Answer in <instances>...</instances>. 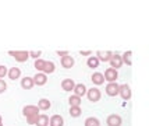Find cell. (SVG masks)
I'll list each match as a JSON object with an SVG mask.
<instances>
[{
	"instance_id": "cell-28",
	"label": "cell",
	"mask_w": 149,
	"mask_h": 126,
	"mask_svg": "<svg viewBox=\"0 0 149 126\" xmlns=\"http://www.w3.org/2000/svg\"><path fill=\"white\" fill-rule=\"evenodd\" d=\"M40 55H42L40 51H31V52H29V58H33V59L36 60L40 58Z\"/></svg>"
},
{
	"instance_id": "cell-23",
	"label": "cell",
	"mask_w": 149,
	"mask_h": 126,
	"mask_svg": "<svg viewBox=\"0 0 149 126\" xmlns=\"http://www.w3.org/2000/svg\"><path fill=\"white\" fill-rule=\"evenodd\" d=\"M81 113H82L81 106H70V116L78 118V116H81Z\"/></svg>"
},
{
	"instance_id": "cell-16",
	"label": "cell",
	"mask_w": 149,
	"mask_h": 126,
	"mask_svg": "<svg viewBox=\"0 0 149 126\" xmlns=\"http://www.w3.org/2000/svg\"><path fill=\"white\" fill-rule=\"evenodd\" d=\"M72 91L75 93L74 95H77V97L81 98V97H84L85 94H86V87H85L82 83H79V84H75V87H74V90H72Z\"/></svg>"
},
{
	"instance_id": "cell-6",
	"label": "cell",
	"mask_w": 149,
	"mask_h": 126,
	"mask_svg": "<svg viewBox=\"0 0 149 126\" xmlns=\"http://www.w3.org/2000/svg\"><path fill=\"white\" fill-rule=\"evenodd\" d=\"M118 84H117L116 81L114 83H109L107 86H106V94L109 95V97H116L118 95Z\"/></svg>"
},
{
	"instance_id": "cell-33",
	"label": "cell",
	"mask_w": 149,
	"mask_h": 126,
	"mask_svg": "<svg viewBox=\"0 0 149 126\" xmlns=\"http://www.w3.org/2000/svg\"><path fill=\"white\" fill-rule=\"evenodd\" d=\"M0 123H1V115H0Z\"/></svg>"
},
{
	"instance_id": "cell-13",
	"label": "cell",
	"mask_w": 149,
	"mask_h": 126,
	"mask_svg": "<svg viewBox=\"0 0 149 126\" xmlns=\"http://www.w3.org/2000/svg\"><path fill=\"white\" fill-rule=\"evenodd\" d=\"M35 86V83H33V79L32 77H22V80H21V87L24 88V90H31L32 87Z\"/></svg>"
},
{
	"instance_id": "cell-27",
	"label": "cell",
	"mask_w": 149,
	"mask_h": 126,
	"mask_svg": "<svg viewBox=\"0 0 149 126\" xmlns=\"http://www.w3.org/2000/svg\"><path fill=\"white\" fill-rule=\"evenodd\" d=\"M39 118V113H35V115H31V116H26V122L29 123V125H35L36 123V120Z\"/></svg>"
},
{
	"instance_id": "cell-25",
	"label": "cell",
	"mask_w": 149,
	"mask_h": 126,
	"mask_svg": "<svg viewBox=\"0 0 149 126\" xmlns=\"http://www.w3.org/2000/svg\"><path fill=\"white\" fill-rule=\"evenodd\" d=\"M85 126H100L97 118H88L85 120Z\"/></svg>"
},
{
	"instance_id": "cell-34",
	"label": "cell",
	"mask_w": 149,
	"mask_h": 126,
	"mask_svg": "<svg viewBox=\"0 0 149 126\" xmlns=\"http://www.w3.org/2000/svg\"><path fill=\"white\" fill-rule=\"evenodd\" d=\"M0 126H3V125H1V123H0Z\"/></svg>"
},
{
	"instance_id": "cell-20",
	"label": "cell",
	"mask_w": 149,
	"mask_h": 126,
	"mask_svg": "<svg viewBox=\"0 0 149 126\" xmlns=\"http://www.w3.org/2000/svg\"><path fill=\"white\" fill-rule=\"evenodd\" d=\"M99 59H97L96 56H89L88 59H86V65H88V67H91V69H96L97 66H99Z\"/></svg>"
},
{
	"instance_id": "cell-5",
	"label": "cell",
	"mask_w": 149,
	"mask_h": 126,
	"mask_svg": "<svg viewBox=\"0 0 149 126\" xmlns=\"http://www.w3.org/2000/svg\"><path fill=\"white\" fill-rule=\"evenodd\" d=\"M86 97H88V100L91 102H97L100 100L102 94H100V91L97 88H91V90H86Z\"/></svg>"
},
{
	"instance_id": "cell-30",
	"label": "cell",
	"mask_w": 149,
	"mask_h": 126,
	"mask_svg": "<svg viewBox=\"0 0 149 126\" xmlns=\"http://www.w3.org/2000/svg\"><path fill=\"white\" fill-rule=\"evenodd\" d=\"M6 90H7V83L4 81V80H1V79H0V94H1V93H4Z\"/></svg>"
},
{
	"instance_id": "cell-3",
	"label": "cell",
	"mask_w": 149,
	"mask_h": 126,
	"mask_svg": "<svg viewBox=\"0 0 149 126\" xmlns=\"http://www.w3.org/2000/svg\"><path fill=\"white\" fill-rule=\"evenodd\" d=\"M103 77L106 81H109V83H114L117 80V77H118V73H117L116 69H111V67H109V69H106L104 70V74Z\"/></svg>"
},
{
	"instance_id": "cell-14",
	"label": "cell",
	"mask_w": 149,
	"mask_h": 126,
	"mask_svg": "<svg viewBox=\"0 0 149 126\" xmlns=\"http://www.w3.org/2000/svg\"><path fill=\"white\" fill-rule=\"evenodd\" d=\"M39 111H47V109H50V106H52V102L47 100V98H40L38 101V105Z\"/></svg>"
},
{
	"instance_id": "cell-15",
	"label": "cell",
	"mask_w": 149,
	"mask_h": 126,
	"mask_svg": "<svg viewBox=\"0 0 149 126\" xmlns=\"http://www.w3.org/2000/svg\"><path fill=\"white\" fill-rule=\"evenodd\" d=\"M49 125L50 126H63L64 125V119L61 118V115H53L49 119Z\"/></svg>"
},
{
	"instance_id": "cell-22",
	"label": "cell",
	"mask_w": 149,
	"mask_h": 126,
	"mask_svg": "<svg viewBox=\"0 0 149 126\" xmlns=\"http://www.w3.org/2000/svg\"><path fill=\"white\" fill-rule=\"evenodd\" d=\"M131 58H132V52H131V51H127V52H124V55L121 56V59H123V63H125L127 66H131V65H132V60H131Z\"/></svg>"
},
{
	"instance_id": "cell-17",
	"label": "cell",
	"mask_w": 149,
	"mask_h": 126,
	"mask_svg": "<svg viewBox=\"0 0 149 126\" xmlns=\"http://www.w3.org/2000/svg\"><path fill=\"white\" fill-rule=\"evenodd\" d=\"M7 74H8V79L10 80H17L21 77V70L18 67H11V69H8Z\"/></svg>"
},
{
	"instance_id": "cell-11",
	"label": "cell",
	"mask_w": 149,
	"mask_h": 126,
	"mask_svg": "<svg viewBox=\"0 0 149 126\" xmlns=\"http://www.w3.org/2000/svg\"><path fill=\"white\" fill-rule=\"evenodd\" d=\"M60 63H61V66L64 67V69H71V67L74 66V63H75V60H74L72 56L67 55V56H64V58L60 59Z\"/></svg>"
},
{
	"instance_id": "cell-21",
	"label": "cell",
	"mask_w": 149,
	"mask_h": 126,
	"mask_svg": "<svg viewBox=\"0 0 149 126\" xmlns=\"http://www.w3.org/2000/svg\"><path fill=\"white\" fill-rule=\"evenodd\" d=\"M35 125L36 126H49V116H47V115H39V118Z\"/></svg>"
},
{
	"instance_id": "cell-8",
	"label": "cell",
	"mask_w": 149,
	"mask_h": 126,
	"mask_svg": "<svg viewBox=\"0 0 149 126\" xmlns=\"http://www.w3.org/2000/svg\"><path fill=\"white\" fill-rule=\"evenodd\" d=\"M33 79V83H35V86H45L46 81H47V76L45 73H36L35 76L32 77Z\"/></svg>"
},
{
	"instance_id": "cell-24",
	"label": "cell",
	"mask_w": 149,
	"mask_h": 126,
	"mask_svg": "<svg viewBox=\"0 0 149 126\" xmlns=\"http://www.w3.org/2000/svg\"><path fill=\"white\" fill-rule=\"evenodd\" d=\"M68 102H70L71 106H79L81 105V98L77 97V95H71V97L68 98Z\"/></svg>"
},
{
	"instance_id": "cell-1",
	"label": "cell",
	"mask_w": 149,
	"mask_h": 126,
	"mask_svg": "<svg viewBox=\"0 0 149 126\" xmlns=\"http://www.w3.org/2000/svg\"><path fill=\"white\" fill-rule=\"evenodd\" d=\"M8 55L14 58V59L19 62V63H22V62H26L28 58H29V52H26V51H10Z\"/></svg>"
},
{
	"instance_id": "cell-2",
	"label": "cell",
	"mask_w": 149,
	"mask_h": 126,
	"mask_svg": "<svg viewBox=\"0 0 149 126\" xmlns=\"http://www.w3.org/2000/svg\"><path fill=\"white\" fill-rule=\"evenodd\" d=\"M118 95L123 98L124 101H128L131 100V88L128 84H121V86L118 87Z\"/></svg>"
},
{
	"instance_id": "cell-18",
	"label": "cell",
	"mask_w": 149,
	"mask_h": 126,
	"mask_svg": "<svg viewBox=\"0 0 149 126\" xmlns=\"http://www.w3.org/2000/svg\"><path fill=\"white\" fill-rule=\"evenodd\" d=\"M91 80H92V83H93V84H96V86H102V84L104 83V77H103V74H102V73H99V72H96V73H93V74H92Z\"/></svg>"
},
{
	"instance_id": "cell-31",
	"label": "cell",
	"mask_w": 149,
	"mask_h": 126,
	"mask_svg": "<svg viewBox=\"0 0 149 126\" xmlns=\"http://www.w3.org/2000/svg\"><path fill=\"white\" fill-rule=\"evenodd\" d=\"M56 53H57L60 58H64V56H67V55H70V53H68V51H57Z\"/></svg>"
},
{
	"instance_id": "cell-26",
	"label": "cell",
	"mask_w": 149,
	"mask_h": 126,
	"mask_svg": "<svg viewBox=\"0 0 149 126\" xmlns=\"http://www.w3.org/2000/svg\"><path fill=\"white\" fill-rule=\"evenodd\" d=\"M43 65H45V60H42V59L35 60V69L39 70V73H42V70H43Z\"/></svg>"
},
{
	"instance_id": "cell-19",
	"label": "cell",
	"mask_w": 149,
	"mask_h": 126,
	"mask_svg": "<svg viewBox=\"0 0 149 126\" xmlns=\"http://www.w3.org/2000/svg\"><path fill=\"white\" fill-rule=\"evenodd\" d=\"M54 69H56V66H54V63H53V62H46L45 60V65H43V70H42V73L52 74L53 72H54Z\"/></svg>"
},
{
	"instance_id": "cell-7",
	"label": "cell",
	"mask_w": 149,
	"mask_h": 126,
	"mask_svg": "<svg viewBox=\"0 0 149 126\" xmlns=\"http://www.w3.org/2000/svg\"><path fill=\"white\" fill-rule=\"evenodd\" d=\"M110 62V65H111V69H116V70H118L120 67L123 66V59H121V56L120 55H113L111 56V59L109 60Z\"/></svg>"
},
{
	"instance_id": "cell-10",
	"label": "cell",
	"mask_w": 149,
	"mask_h": 126,
	"mask_svg": "<svg viewBox=\"0 0 149 126\" xmlns=\"http://www.w3.org/2000/svg\"><path fill=\"white\" fill-rule=\"evenodd\" d=\"M113 56V53L110 51H97L96 52V58L99 59V62H109Z\"/></svg>"
},
{
	"instance_id": "cell-9",
	"label": "cell",
	"mask_w": 149,
	"mask_h": 126,
	"mask_svg": "<svg viewBox=\"0 0 149 126\" xmlns=\"http://www.w3.org/2000/svg\"><path fill=\"white\" fill-rule=\"evenodd\" d=\"M35 113H39V108L36 105H25L22 108V115L24 116H31V115H35Z\"/></svg>"
},
{
	"instance_id": "cell-12",
	"label": "cell",
	"mask_w": 149,
	"mask_h": 126,
	"mask_svg": "<svg viewBox=\"0 0 149 126\" xmlns=\"http://www.w3.org/2000/svg\"><path fill=\"white\" fill-rule=\"evenodd\" d=\"M74 87H75V83H74L72 79H64L61 81V88L64 91H67V93H71L72 90H74Z\"/></svg>"
},
{
	"instance_id": "cell-32",
	"label": "cell",
	"mask_w": 149,
	"mask_h": 126,
	"mask_svg": "<svg viewBox=\"0 0 149 126\" xmlns=\"http://www.w3.org/2000/svg\"><path fill=\"white\" fill-rule=\"evenodd\" d=\"M79 53H81V55H82V56H88V58H89V56H91V51H81V52H79Z\"/></svg>"
},
{
	"instance_id": "cell-29",
	"label": "cell",
	"mask_w": 149,
	"mask_h": 126,
	"mask_svg": "<svg viewBox=\"0 0 149 126\" xmlns=\"http://www.w3.org/2000/svg\"><path fill=\"white\" fill-rule=\"evenodd\" d=\"M7 72H8V69H7L4 65H0V79H3L7 74Z\"/></svg>"
},
{
	"instance_id": "cell-4",
	"label": "cell",
	"mask_w": 149,
	"mask_h": 126,
	"mask_svg": "<svg viewBox=\"0 0 149 126\" xmlns=\"http://www.w3.org/2000/svg\"><path fill=\"white\" fill-rule=\"evenodd\" d=\"M106 123H107V126H121L123 119H121V116H120V115H117V113H111V115L107 116Z\"/></svg>"
}]
</instances>
